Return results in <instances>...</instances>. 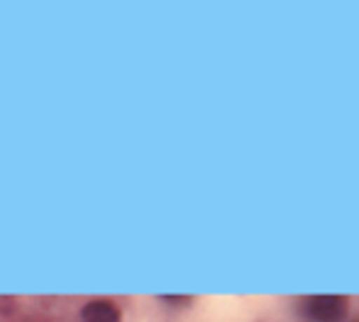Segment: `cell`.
Returning a JSON list of instances; mask_svg holds the SVG:
<instances>
[{
	"label": "cell",
	"instance_id": "cell-3",
	"mask_svg": "<svg viewBox=\"0 0 359 322\" xmlns=\"http://www.w3.org/2000/svg\"><path fill=\"white\" fill-rule=\"evenodd\" d=\"M161 303H169V305H191L194 298L191 295H161Z\"/></svg>",
	"mask_w": 359,
	"mask_h": 322
},
{
	"label": "cell",
	"instance_id": "cell-2",
	"mask_svg": "<svg viewBox=\"0 0 359 322\" xmlns=\"http://www.w3.org/2000/svg\"><path fill=\"white\" fill-rule=\"evenodd\" d=\"M81 322H123V315L110 300H90L81 310Z\"/></svg>",
	"mask_w": 359,
	"mask_h": 322
},
{
	"label": "cell",
	"instance_id": "cell-1",
	"mask_svg": "<svg viewBox=\"0 0 359 322\" xmlns=\"http://www.w3.org/2000/svg\"><path fill=\"white\" fill-rule=\"evenodd\" d=\"M301 315L308 322H345L347 298H342V295H311L301 303Z\"/></svg>",
	"mask_w": 359,
	"mask_h": 322
}]
</instances>
